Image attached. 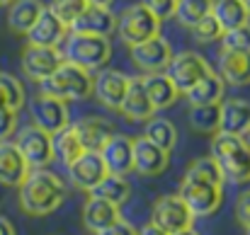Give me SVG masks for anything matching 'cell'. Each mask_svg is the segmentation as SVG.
<instances>
[{
	"instance_id": "cell-5",
	"label": "cell",
	"mask_w": 250,
	"mask_h": 235,
	"mask_svg": "<svg viewBox=\"0 0 250 235\" xmlns=\"http://www.w3.org/2000/svg\"><path fill=\"white\" fill-rule=\"evenodd\" d=\"M117 32L122 37V41L131 49L136 44H144L153 37L161 34V20H156L141 2L129 5L122 10V15L117 17Z\"/></svg>"
},
{
	"instance_id": "cell-28",
	"label": "cell",
	"mask_w": 250,
	"mask_h": 235,
	"mask_svg": "<svg viewBox=\"0 0 250 235\" xmlns=\"http://www.w3.org/2000/svg\"><path fill=\"white\" fill-rule=\"evenodd\" d=\"M90 196H97L102 201H109L114 206H124L129 199H131V184L126 177H119V175H104L102 182L90 192Z\"/></svg>"
},
{
	"instance_id": "cell-15",
	"label": "cell",
	"mask_w": 250,
	"mask_h": 235,
	"mask_svg": "<svg viewBox=\"0 0 250 235\" xmlns=\"http://www.w3.org/2000/svg\"><path fill=\"white\" fill-rule=\"evenodd\" d=\"M66 170H68L71 187H76L81 192H92L102 182V177L107 175V167H104L100 153H90V151H85L83 156L76 162H71Z\"/></svg>"
},
{
	"instance_id": "cell-1",
	"label": "cell",
	"mask_w": 250,
	"mask_h": 235,
	"mask_svg": "<svg viewBox=\"0 0 250 235\" xmlns=\"http://www.w3.org/2000/svg\"><path fill=\"white\" fill-rule=\"evenodd\" d=\"M68 196L66 182L49 167L29 170L27 179L20 184V209L29 216H49Z\"/></svg>"
},
{
	"instance_id": "cell-43",
	"label": "cell",
	"mask_w": 250,
	"mask_h": 235,
	"mask_svg": "<svg viewBox=\"0 0 250 235\" xmlns=\"http://www.w3.org/2000/svg\"><path fill=\"white\" fill-rule=\"evenodd\" d=\"M0 235H17V233H15L12 221H7L5 216H0Z\"/></svg>"
},
{
	"instance_id": "cell-14",
	"label": "cell",
	"mask_w": 250,
	"mask_h": 235,
	"mask_svg": "<svg viewBox=\"0 0 250 235\" xmlns=\"http://www.w3.org/2000/svg\"><path fill=\"white\" fill-rule=\"evenodd\" d=\"M100 157L107 167V175L126 177L129 172H134V138L114 134L100 151Z\"/></svg>"
},
{
	"instance_id": "cell-24",
	"label": "cell",
	"mask_w": 250,
	"mask_h": 235,
	"mask_svg": "<svg viewBox=\"0 0 250 235\" xmlns=\"http://www.w3.org/2000/svg\"><path fill=\"white\" fill-rule=\"evenodd\" d=\"M122 216H119V206L109 204V201H102L97 196H90L83 206V226L90 233H102L104 228H109L112 223H117Z\"/></svg>"
},
{
	"instance_id": "cell-6",
	"label": "cell",
	"mask_w": 250,
	"mask_h": 235,
	"mask_svg": "<svg viewBox=\"0 0 250 235\" xmlns=\"http://www.w3.org/2000/svg\"><path fill=\"white\" fill-rule=\"evenodd\" d=\"M177 194L192 216H211L224 204V187L202 182V179H192V177H182Z\"/></svg>"
},
{
	"instance_id": "cell-9",
	"label": "cell",
	"mask_w": 250,
	"mask_h": 235,
	"mask_svg": "<svg viewBox=\"0 0 250 235\" xmlns=\"http://www.w3.org/2000/svg\"><path fill=\"white\" fill-rule=\"evenodd\" d=\"M29 112H32V121L37 129L46 131V134H59L61 129H66L71 124V114H68V102L56 99V97H46V95H37L29 102Z\"/></svg>"
},
{
	"instance_id": "cell-50",
	"label": "cell",
	"mask_w": 250,
	"mask_h": 235,
	"mask_svg": "<svg viewBox=\"0 0 250 235\" xmlns=\"http://www.w3.org/2000/svg\"><path fill=\"white\" fill-rule=\"evenodd\" d=\"M246 235H250V226H248V228H246Z\"/></svg>"
},
{
	"instance_id": "cell-48",
	"label": "cell",
	"mask_w": 250,
	"mask_h": 235,
	"mask_svg": "<svg viewBox=\"0 0 250 235\" xmlns=\"http://www.w3.org/2000/svg\"><path fill=\"white\" fill-rule=\"evenodd\" d=\"M15 0H0V5H12Z\"/></svg>"
},
{
	"instance_id": "cell-20",
	"label": "cell",
	"mask_w": 250,
	"mask_h": 235,
	"mask_svg": "<svg viewBox=\"0 0 250 235\" xmlns=\"http://www.w3.org/2000/svg\"><path fill=\"white\" fill-rule=\"evenodd\" d=\"M250 129V102L226 99L219 104V134L246 136Z\"/></svg>"
},
{
	"instance_id": "cell-25",
	"label": "cell",
	"mask_w": 250,
	"mask_h": 235,
	"mask_svg": "<svg viewBox=\"0 0 250 235\" xmlns=\"http://www.w3.org/2000/svg\"><path fill=\"white\" fill-rule=\"evenodd\" d=\"M144 90L148 95V102L153 104L156 112H163L167 107H172L180 97L177 87L172 85V80L167 78L166 73H148L144 76Z\"/></svg>"
},
{
	"instance_id": "cell-29",
	"label": "cell",
	"mask_w": 250,
	"mask_h": 235,
	"mask_svg": "<svg viewBox=\"0 0 250 235\" xmlns=\"http://www.w3.org/2000/svg\"><path fill=\"white\" fill-rule=\"evenodd\" d=\"M51 141H54V160H59L63 167H68L71 162H76L85 153L83 143H81V138H78V134L73 131L71 124L66 129H61L59 134H54Z\"/></svg>"
},
{
	"instance_id": "cell-27",
	"label": "cell",
	"mask_w": 250,
	"mask_h": 235,
	"mask_svg": "<svg viewBox=\"0 0 250 235\" xmlns=\"http://www.w3.org/2000/svg\"><path fill=\"white\" fill-rule=\"evenodd\" d=\"M44 2L42 0H15L10 5V12H7V27L15 32V34H24L34 27V22L39 20V15L44 12Z\"/></svg>"
},
{
	"instance_id": "cell-44",
	"label": "cell",
	"mask_w": 250,
	"mask_h": 235,
	"mask_svg": "<svg viewBox=\"0 0 250 235\" xmlns=\"http://www.w3.org/2000/svg\"><path fill=\"white\" fill-rule=\"evenodd\" d=\"M136 235H166L163 231H158L153 223H146L144 228H136Z\"/></svg>"
},
{
	"instance_id": "cell-30",
	"label": "cell",
	"mask_w": 250,
	"mask_h": 235,
	"mask_svg": "<svg viewBox=\"0 0 250 235\" xmlns=\"http://www.w3.org/2000/svg\"><path fill=\"white\" fill-rule=\"evenodd\" d=\"M211 17L219 22V27L224 32H231L236 27L248 24L250 12L238 2V0H214L211 5Z\"/></svg>"
},
{
	"instance_id": "cell-34",
	"label": "cell",
	"mask_w": 250,
	"mask_h": 235,
	"mask_svg": "<svg viewBox=\"0 0 250 235\" xmlns=\"http://www.w3.org/2000/svg\"><path fill=\"white\" fill-rule=\"evenodd\" d=\"M189 126L197 134H219V104L209 107H192L189 109Z\"/></svg>"
},
{
	"instance_id": "cell-32",
	"label": "cell",
	"mask_w": 250,
	"mask_h": 235,
	"mask_svg": "<svg viewBox=\"0 0 250 235\" xmlns=\"http://www.w3.org/2000/svg\"><path fill=\"white\" fill-rule=\"evenodd\" d=\"M211 5H214V0H177L172 17L182 27L192 29L199 20H204L207 15H211Z\"/></svg>"
},
{
	"instance_id": "cell-46",
	"label": "cell",
	"mask_w": 250,
	"mask_h": 235,
	"mask_svg": "<svg viewBox=\"0 0 250 235\" xmlns=\"http://www.w3.org/2000/svg\"><path fill=\"white\" fill-rule=\"evenodd\" d=\"M170 235H199V233H197V231H194V228L189 226V228H182V231H175V233H170Z\"/></svg>"
},
{
	"instance_id": "cell-8",
	"label": "cell",
	"mask_w": 250,
	"mask_h": 235,
	"mask_svg": "<svg viewBox=\"0 0 250 235\" xmlns=\"http://www.w3.org/2000/svg\"><path fill=\"white\" fill-rule=\"evenodd\" d=\"M15 148L22 153L24 162L29 165V170L49 167L51 160H54V141H51V134L37 129L34 124L24 126V129L17 134Z\"/></svg>"
},
{
	"instance_id": "cell-19",
	"label": "cell",
	"mask_w": 250,
	"mask_h": 235,
	"mask_svg": "<svg viewBox=\"0 0 250 235\" xmlns=\"http://www.w3.org/2000/svg\"><path fill=\"white\" fill-rule=\"evenodd\" d=\"M71 126L78 134L83 148L90 151V153H100L107 146V141L114 136V126L107 119H102V117H83V119H78Z\"/></svg>"
},
{
	"instance_id": "cell-10",
	"label": "cell",
	"mask_w": 250,
	"mask_h": 235,
	"mask_svg": "<svg viewBox=\"0 0 250 235\" xmlns=\"http://www.w3.org/2000/svg\"><path fill=\"white\" fill-rule=\"evenodd\" d=\"M192 218L194 216L189 214V209L185 206L180 194H166V196L156 199V204L151 209V223L166 235L182 231V228H189Z\"/></svg>"
},
{
	"instance_id": "cell-49",
	"label": "cell",
	"mask_w": 250,
	"mask_h": 235,
	"mask_svg": "<svg viewBox=\"0 0 250 235\" xmlns=\"http://www.w3.org/2000/svg\"><path fill=\"white\" fill-rule=\"evenodd\" d=\"M243 138H246V143H248V146H250V129H248V134H246Z\"/></svg>"
},
{
	"instance_id": "cell-21",
	"label": "cell",
	"mask_w": 250,
	"mask_h": 235,
	"mask_svg": "<svg viewBox=\"0 0 250 235\" xmlns=\"http://www.w3.org/2000/svg\"><path fill=\"white\" fill-rule=\"evenodd\" d=\"M27 175H29V165L24 162L22 153L15 148V143L0 141V184L20 189Z\"/></svg>"
},
{
	"instance_id": "cell-39",
	"label": "cell",
	"mask_w": 250,
	"mask_h": 235,
	"mask_svg": "<svg viewBox=\"0 0 250 235\" xmlns=\"http://www.w3.org/2000/svg\"><path fill=\"white\" fill-rule=\"evenodd\" d=\"M141 5L156 17V20H167V17H172L175 15V5H177V0H141Z\"/></svg>"
},
{
	"instance_id": "cell-22",
	"label": "cell",
	"mask_w": 250,
	"mask_h": 235,
	"mask_svg": "<svg viewBox=\"0 0 250 235\" xmlns=\"http://www.w3.org/2000/svg\"><path fill=\"white\" fill-rule=\"evenodd\" d=\"M219 78L224 85H250V51H221L219 54Z\"/></svg>"
},
{
	"instance_id": "cell-36",
	"label": "cell",
	"mask_w": 250,
	"mask_h": 235,
	"mask_svg": "<svg viewBox=\"0 0 250 235\" xmlns=\"http://www.w3.org/2000/svg\"><path fill=\"white\" fill-rule=\"evenodd\" d=\"M46 7L54 17H59L66 27H71L87 5H85V0H51V5H46Z\"/></svg>"
},
{
	"instance_id": "cell-41",
	"label": "cell",
	"mask_w": 250,
	"mask_h": 235,
	"mask_svg": "<svg viewBox=\"0 0 250 235\" xmlns=\"http://www.w3.org/2000/svg\"><path fill=\"white\" fill-rule=\"evenodd\" d=\"M233 214H236V221H238L243 228H248L250 226V189L238 194L236 206H233Z\"/></svg>"
},
{
	"instance_id": "cell-16",
	"label": "cell",
	"mask_w": 250,
	"mask_h": 235,
	"mask_svg": "<svg viewBox=\"0 0 250 235\" xmlns=\"http://www.w3.org/2000/svg\"><path fill=\"white\" fill-rule=\"evenodd\" d=\"M114 29H117V15H112L109 7H95V5H87L76 17V22L68 27V32H73V34L107 37V39Z\"/></svg>"
},
{
	"instance_id": "cell-18",
	"label": "cell",
	"mask_w": 250,
	"mask_h": 235,
	"mask_svg": "<svg viewBox=\"0 0 250 235\" xmlns=\"http://www.w3.org/2000/svg\"><path fill=\"white\" fill-rule=\"evenodd\" d=\"M66 37H68V27L59 17H54L49 7H44L34 27L27 32L29 46H44V49H59V44H63Z\"/></svg>"
},
{
	"instance_id": "cell-2",
	"label": "cell",
	"mask_w": 250,
	"mask_h": 235,
	"mask_svg": "<svg viewBox=\"0 0 250 235\" xmlns=\"http://www.w3.org/2000/svg\"><path fill=\"white\" fill-rule=\"evenodd\" d=\"M209 153L219 165L224 182H233V184L250 182V146L243 136L214 134Z\"/></svg>"
},
{
	"instance_id": "cell-38",
	"label": "cell",
	"mask_w": 250,
	"mask_h": 235,
	"mask_svg": "<svg viewBox=\"0 0 250 235\" xmlns=\"http://www.w3.org/2000/svg\"><path fill=\"white\" fill-rule=\"evenodd\" d=\"M192 37H194L199 44H211V41H219V39L224 37V29L219 27V22H216L211 15H207L204 20H199V22L192 27Z\"/></svg>"
},
{
	"instance_id": "cell-40",
	"label": "cell",
	"mask_w": 250,
	"mask_h": 235,
	"mask_svg": "<svg viewBox=\"0 0 250 235\" xmlns=\"http://www.w3.org/2000/svg\"><path fill=\"white\" fill-rule=\"evenodd\" d=\"M17 131V112L0 107V141H7Z\"/></svg>"
},
{
	"instance_id": "cell-45",
	"label": "cell",
	"mask_w": 250,
	"mask_h": 235,
	"mask_svg": "<svg viewBox=\"0 0 250 235\" xmlns=\"http://www.w3.org/2000/svg\"><path fill=\"white\" fill-rule=\"evenodd\" d=\"M85 5H95V7H109L112 0H85Z\"/></svg>"
},
{
	"instance_id": "cell-37",
	"label": "cell",
	"mask_w": 250,
	"mask_h": 235,
	"mask_svg": "<svg viewBox=\"0 0 250 235\" xmlns=\"http://www.w3.org/2000/svg\"><path fill=\"white\" fill-rule=\"evenodd\" d=\"M221 51H250V22L231 32H224Z\"/></svg>"
},
{
	"instance_id": "cell-31",
	"label": "cell",
	"mask_w": 250,
	"mask_h": 235,
	"mask_svg": "<svg viewBox=\"0 0 250 235\" xmlns=\"http://www.w3.org/2000/svg\"><path fill=\"white\" fill-rule=\"evenodd\" d=\"M144 138L170 153V151L177 146V129H175V124H172L170 119H166V117H151V119L146 121Z\"/></svg>"
},
{
	"instance_id": "cell-17",
	"label": "cell",
	"mask_w": 250,
	"mask_h": 235,
	"mask_svg": "<svg viewBox=\"0 0 250 235\" xmlns=\"http://www.w3.org/2000/svg\"><path fill=\"white\" fill-rule=\"evenodd\" d=\"M170 165V153L153 146L151 141L134 138V172L144 175V177H158L163 175Z\"/></svg>"
},
{
	"instance_id": "cell-35",
	"label": "cell",
	"mask_w": 250,
	"mask_h": 235,
	"mask_svg": "<svg viewBox=\"0 0 250 235\" xmlns=\"http://www.w3.org/2000/svg\"><path fill=\"white\" fill-rule=\"evenodd\" d=\"M185 177H192V179H202V182H211V184H219L224 187V175L219 170V165L214 162V157L207 156V157H197L189 162Z\"/></svg>"
},
{
	"instance_id": "cell-26",
	"label": "cell",
	"mask_w": 250,
	"mask_h": 235,
	"mask_svg": "<svg viewBox=\"0 0 250 235\" xmlns=\"http://www.w3.org/2000/svg\"><path fill=\"white\" fill-rule=\"evenodd\" d=\"M224 90H226V85L219 78V73H209L197 85H192L185 92V97H187L189 107H209V104H221L224 102Z\"/></svg>"
},
{
	"instance_id": "cell-7",
	"label": "cell",
	"mask_w": 250,
	"mask_h": 235,
	"mask_svg": "<svg viewBox=\"0 0 250 235\" xmlns=\"http://www.w3.org/2000/svg\"><path fill=\"white\" fill-rule=\"evenodd\" d=\"M209 73H214L211 66L197 51H182V54L172 56L166 68V76L172 80V85L177 87L180 95H185L192 85H197L199 80L207 78Z\"/></svg>"
},
{
	"instance_id": "cell-11",
	"label": "cell",
	"mask_w": 250,
	"mask_h": 235,
	"mask_svg": "<svg viewBox=\"0 0 250 235\" xmlns=\"http://www.w3.org/2000/svg\"><path fill=\"white\" fill-rule=\"evenodd\" d=\"M63 66V56L59 49H44V46H29L22 51V73L34 82H42L54 76Z\"/></svg>"
},
{
	"instance_id": "cell-33",
	"label": "cell",
	"mask_w": 250,
	"mask_h": 235,
	"mask_svg": "<svg viewBox=\"0 0 250 235\" xmlns=\"http://www.w3.org/2000/svg\"><path fill=\"white\" fill-rule=\"evenodd\" d=\"M24 99H27V95H24L22 82L15 78V76L0 71V107H7L12 112H20L24 107Z\"/></svg>"
},
{
	"instance_id": "cell-42",
	"label": "cell",
	"mask_w": 250,
	"mask_h": 235,
	"mask_svg": "<svg viewBox=\"0 0 250 235\" xmlns=\"http://www.w3.org/2000/svg\"><path fill=\"white\" fill-rule=\"evenodd\" d=\"M97 235H136V228H134L129 221L119 218L117 223H112L109 228H104L102 233H97Z\"/></svg>"
},
{
	"instance_id": "cell-12",
	"label": "cell",
	"mask_w": 250,
	"mask_h": 235,
	"mask_svg": "<svg viewBox=\"0 0 250 235\" xmlns=\"http://www.w3.org/2000/svg\"><path fill=\"white\" fill-rule=\"evenodd\" d=\"M172 46L167 44V39H163L161 34L144 41V44H136L131 46V61L148 76V73H163L172 59Z\"/></svg>"
},
{
	"instance_id": "cell-23",
	"label": "cell",
	"mask_w": 250,
	"mask_h": 235,
	"mask_svg": "<svg viewBox=\"0 0 250 235\" xmlns=\"http://www.w3.org/2000/svg\"><path fill=\"white\" fill-rule=\"evenodd\" d=\"M119 112H122L129 121H148V119L156 114L153 104L148 102V95H146V90H144V80L141 78L129 80V90H126V95H124V99H122Z\"/></svg>"
},
{
	"instance_id": "cell-13",
	"label": "cell",
	"mask_w": 250,
	"mask_h": 235,
	"mask_svg": "<svg viewBox=\"0 0 250 235\" xmlns=\"http://www.w3.org/2000/svg\"><path fill=\"white\" fill-rule=\"evenodd\" d=\"M129 76H124L122 71H100L92 78V95L97 97V102L104 109L119 112L122 99L129 90Z\"/></svg>"
},
{
	"instance_id": "cell-4",
	"label": "cell",
	"mask_w": 250,
	"mask_h": 235,
	"mask_svg": "<svg viewBox=\"0 0 250 235\" xmlns=\"http://www.w3.org/2000/svg\"><path fill=\"white\" fill-rule=\"evenodd\" d=\"M39 85H42V95L56 97L63 102H78V99H87L92 95V76L66 61L54 76L42 80Z\"/></svg>"
},
{
	"instance_id": "cell-47",
	"label": "cell",
	"mask_w": 250,
	"mask_h": 235,
	"mask_svg": "<svg viewBox=\"0 0 250 235\" xmlns=\"http://www.w3.org/2000/svg\"><path fill=\"white\" fill-rule=\"evenodd\" d=\"M238 2H241V5H243V7L250 12V0H238Z\"/></svg>"
},
{
	"instance_id": "cell-3",
	"label": "cell",
	"mask_w": 250,
	"mask_h": 235,
	"mask_svg": "<svg viewBox=\"0 0 250 235\" xmlns=\"http://www.w3.org/2000/svg\"><path fill=\"white\" fill-rule=\"evenodd\" d=\"M66 63H73L83 71H97L112 59V44L107 37H90V34H68L63 39L61 51Z\"/></svg>"
}]
</instances>
